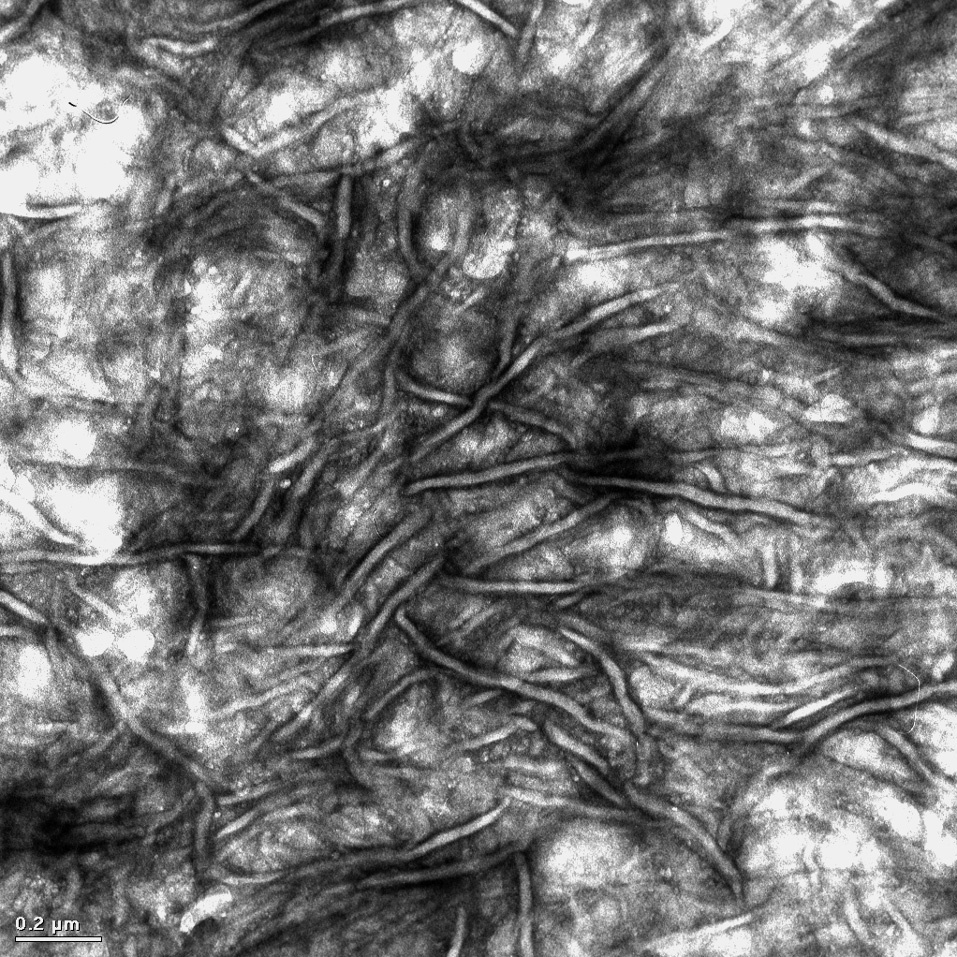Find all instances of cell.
Here are the masks:
<instances>
[{"mask_svg":"<svg viewBox=\"0 0 957 957\" xmlns=\"http://www.w3.org/2000/svg\"><path fill=\"white\" fill-rule=\"evenodd\" d=\"M540 465L427 489L446 544L476 559L516 553L543 538L565 503Z\"/></svg>","mask_w":957,"mask_h":957,"instance_id":"obj_1","label":"cell"},{"mask_svg":"<svg viewBox=\"0 0 957 957\" xmlns=\"http://www.w3.org/2000/svg\"><path fill=\"white\" fill-rule=\"evenodd\" d=\"M557 446L551 431L503 410L428 440L412 476L422 489L488 479L540 465Z\"/></svg>","mask_w":957,"mask_h":957,"instance_id":"obj_2","label":"cell"},{"mask_svg":"<svg viewBox=\"0 0 957 957\" xmlns=\"http://www.w3.org/2000/svg\"><path fill=\"white\" fill-rule=\"evenodd\" d=\"M511 225L495 222L491 232L478 238L468 251L466 269L476 276H492L504 265L511 240L507 231Z\"/></svg>","mask_w":957,"mask_h":957,"instance_id":"obj_3","label":"cell"},{"mask_svg":"<svg viewBox=\"0 0 957 957\" xmlns=\"http://www.w3.org/2000/svg\"><path fill=\"white\" fill-rule=\"evenodd\" d=\"M114 597L122 613L139 618L148 613L153 603V590L148 579L138 571L122 573L114 584Z\"/></svg>","mask_w":957,"mask_h":957,"instance_id":"obj_4","label":"cell"},{"mask_svg":"<svg viewBox=\"0 0 957 957\" xmlns=\"http://www.w3.org/2000/svg\"><path fill=\"white\" fill-rule=\"evenodd\" d=\"M14 679L17 688L27 696H37L48 686L51 666L46 654L37 647L28 646L15 660Z\"/></svg>","mask_w":957,"mask_h":957,"instance_id":"obj_5","label":"cell"},{"mask_svg":"<svg viewBox=\"0 0 957 957\" xmlns=\"http://www.w3.org/2000/svg\"><path fill=\"white\" fill-rule=\"evenodd\" d=\"M487 55V44L481 38L473 37L454 48L452 59L458 71L472 74L484 66Z\"/></svg>","mask_w":957,"mask_h":957,"instance_id":"obj_6","label":"cell"},{"mask_svg":"<svg viewBox=\"0 0 957 957\" xmlns=\"http://www.w3.org/2000/svg\"><path fill=\"white\" fill-rule=\"evenodd\" d=\"M119 650L130 659L145 657L153 647L151 634L141 627L128 626L122 629L114 641Z\"/></svg>","mask_w":957,"mask_h":957,"instance_id":"obj_7","label":"cell"},{"mask_svg":"<svg viewBox=\"0 0 957 957\" xmlns=\"http://www.w3.org/2000/svg\"><path fill=\"white\" fill-rule=\"evenodd\" d=\"M82 648L91 655L106 651L115 641V636L103 627H89L80 633Z\"/></svg>","mask_w":957,"mask_h":957,"instance_id":"obj_8","label":"cell"},{"mask_svg":"<svg viewBox=\"0 0 957 957\" xmlns=\"http://www.w3.org/2000/svg\"><path fill=\"white\" fill-rule=\"evenodd\" d=\"M939 412L936 408L923 411L914 421L915 427L921 432H933L939 424Z\"/></svg>","mask_w":957,"mask_h":957,"instance_id":"obj_9","label":"cell"}]
</instances>
